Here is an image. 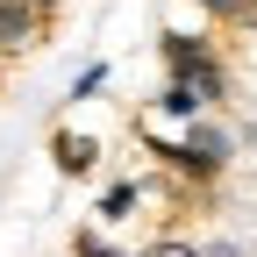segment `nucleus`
<instances>
[{"label": "nucleus", "instance_id": "3", "mask_svg": "<svg viewBox=\"0 0 257 257\" xmlns=\"http://www.w3.org/2000/svg\"><path fill=\"white\" fill-rule=\"evenodd\" d=\"M50 150H57V165H64V172H86V165H93V136H72V128H64Z\"/></svg>", "mask_w": 257, "mask_h": 257}, {"label": "nucleus", "instance_id": "4", "mask_svg": "<svg viewBox=\"0 0 257 257\" xmlns=\"http://www.w3.org/2000/svg\"><path fill=\"white\" fill-rule=\"evenodd\" d=\"M150 257H200V250H193V243H157Z\"/></svg>", "mask_w": 257, "mask_h": 257}, {"label": "nucleus", "instance_id": "2", "mask_svg": "<svg viewBox=\"0 0 257 257\" xmlns=\"http://www.w3.org/2000/svg\"><path fill=\"white\" fill-rule=\"evenodd\" d=\"M15 43H29V8L22 0H0V50H15Z\"/></svg>", "mask_w": 257, "mask_h": 257}, {"label": "nucleus", "instance_id": "1", "mask_svg": "<svg viewBox=\"0 0 257 257\" xmlns=\"http://www.w3.org/2000/svg\"><path fill=\"white\" fill-rule=\"evenodd\" d=\"M172 157H179V165H193V172H214L221 157H229V143H221L214 128H186V143H179Z\"/></svg>", "mask_w": 257, "mask_h": 257}, {"label": "nucleus", "instance_id": "5", "mask_svg": "<svg viewBox=\"0 0 257 257\" xmlns=\"http://www.w3.org/2000/svg\"><path fill=\"white\" fill-rule=\"evenodd\" d=\"M243 8H250V0H243Z\"/></svg>", "mask_w": 257, "mask_h": 257}]
</instances>
